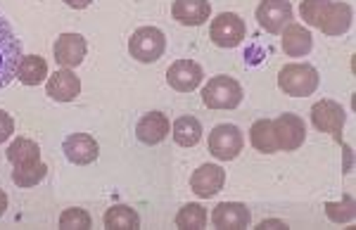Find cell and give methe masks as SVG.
Returning <instances> with one entry per match:
<instances>
[{
	"mask_svg": "<svg viewBox=\"0 0 356 230\" xmlns=\"http://www.w3.org/2000/svg\"><path fill=\"white\" fill-rule=\"evenodd\" d=\"M171 133V122L162 112H147L136 124V138L145 145H157Z\"/></svg>",
	"mask_w": 356,
	"mask_h": 230,
	"instance_id": "14",
	"label": "cell"
},
{
	"mask_svg": "<svg viewBox=\"0 0 356 230\" xmlns=\"http://www.w3.org/2000/svg\"><path fill=\"white\" fill-rule=\"evenodd\" d=\"M171 15H174V19L178 24L200 26L209 19L211 5H209V0H174Z\"/></svg>",
	"mask_w": 356,
	"mask_h": 230,
	"instance_id": "18",
	"label": "cell"
},
{
	"mask_svg": "<svg viewBox=\"0 0 356 230\" xmlns=\"http://www.w3.org/2000/svg\"><path fill=\"white\" fill-rule=\"evenodd\" d=\"M352 19H354L352 5L342 3V0H337V3L330 0L323 17H321V22H318V28L325 33V36H342V33L349 31Z\"/></svg>",
	"mask_w": 356,
	"mask_h": 230,
	"instance_id": "12",
	"label": "cell"
},
{
	"mask_svg": "<svg viewBox=\"0 0 356 230\" xmlns=\"http://www.w3.org/2000/svg\"><path fill=\"white\" fill-rule=\"evenodd\" d=\"M268 226H278V228H288V226H285V223H283V221H264V223H261V226H259V228H268Z\"/></svg>",
	"mask_w": 356,
	"mask_h": 230,
	"instance_id": "33",
	"label": "cell"
},
{
	"mask_svg": "<svg viewBox=\"0 0 356 230\" xmlns=\"http://www.w3.org/2000/svg\"><path fill=\"white\" fill-rule=\"evenodd\" d=\"M86 57V38L81 33H62L55 43V60L65 69L79 67Z\"/></svg>",
	"mask_w": 356,
	"mask_h": 230,
	"instance_id": "15",
	"label": "cell"
},
{
	"mask_svg": "<svg viewBox=\"0 0 356 230\" xmlns=\"http://www.w3.org/2000/svg\"><path fill=\"white\" fill-rule=\"evenodd\" d=\"M5 209H8V195H5L3 190H0V216L5 214Z\"/></svg>",
	"mask_w": 356,
	"mask_h": 230,
	"instance_id": "32",
	"label": "cell"
},
{
	"mask_svg": "<svg viewBox=\"0 0 356 230\" xmlns=\"http://www.w3.org/2000/svg\"><path fill=\"white\" fill-rule=\"evenodd\" d=\"M45 90H48V95L57 102H72L81 93V81H79V76L72 69H57L53 76L48 79Z\"/></svg>",
	"mask_w": 356,
	"mask_h": 230,
	"instance_id": "16",
	"label": "cell"
},
{
	"mask_svg": "<svg viewBox=\"0 0 356 230\" xmlns=\"http://www.w3.org/2000/svg\"><path fill=\"white\" fill-rule=\"evenodd\" d=\"M65 3L69 5V8H74V10H83V8H88L93 0H65Z\"/></svg>",
	"mask_w": 356,
	"mask_h": 230,
	"instance_id": "31",
	"label": "cell"
},
{
	"mask_svg": "<svg viewBox=\"0 0 356 230\" xmlns=\"http://www.w3.org/2000/svg\"><path fill=\"white\" fill-rule=\"evenodd\" d=\"M202 79H204L202 67L193 60H178L166 72V81L178 93H191V90H195L202 83Z\"/></svg>",
	"mask_w": 356,
	"mask_h": 230,
	"instance_id": "10",
	"label": "cell"
},
{
	"mask_svg": "<svg viewBox=\"0 0 356 230\" xmlns=\"http://www.w3.org/2000/svg\"><path fill=\"white\" fill-rule=\"evenodd\" d=\"M325 214H328L330 221H335V223L354 221V199L347 195L342 202H328L325 204Z\"/></svg>",
	"mask_w": 356,
	"mask_h": 230,
	"instance_id": "27",
	"label": "cell"
},
{
	"mask_svg": "<svg viewBox=\"0 0 356 230\" xmlns=\"http://www.w3.org/2000/svg\"><path fill=\"white\" fill-rule=\"evenodd\" d=\"M250 140H252V145H254V149H259L264 154L278 152V142H275V133H273V122H268V119H259V122L252 124Z\"/></svg>",
	"mask_w": 356,
	"mask_h": 230,
	"instance_id": "23",
	"label": "cell"
},
{
	"mask_svg": "<svg viewBox=\"0 0 356 230\" xmlns=\"http://www.w3.org/2000/svg\"><path fill=\"white\" fill-rule=\"evenodd\" d=\"M321 79H318V72L316 67L312 65H285L280 69L278 74V85L285 95H292V97H307V95H314L316 88H318Z\"/></svg>",
	"mask_w": 356,
	"mask_h": 230,
	"instance_id": "1",
	"label": "cell"
},
{
	"mask_svg": "<svg viewBox=\"0 0 356 230\" xmlns=\"http://www.w3.org/2000/svg\"><path fill=\"white\" fill-rule=\"evenodd\" d=\"M273 133H275V142H278V149L292 152V149L304 145L307 126H304L302 117H297V114H280L273 122Z\"/></svg>",
	"mask_w": 356,
	"mask_h": 230,
	"instance_id": "8",
	"label": "cell"
},
{
	"mask_svg": "<svg viewBox=\"0 0 356 230\" xmlns=\"http://www.w3.org/2000/svg\"><path fill=\"white\" fill-rule=\"evenodd\" d=\"M202 102L209 109H235L243 102V88L231 76H214L202 88Z\"/></svg>",
	"mask_w": 356,
	"mask_h": 230,
	"instance_id": "3",
	"label": "cell"
},
{
	"mask_svg": "<svg viewBox=\"0 0 356 230\" xmlns=\"http://www.w3.org/2000/svg\"><path fill=\"white\" fill-rule=\"evenodd\" d=\"M171 133L181 147H195L202 140V124L195 117H178L171 126Z\"/></svg>",
	"mask_w": 356,
	"mask_h": 230,
	"instance_id": "21",
	"label": "cell"
},
{
	"mask_svg": "<svg viewBox=\"0 0 356 230\" xmlns=\"http://www.w3.org/2000/svg\"><path fill=\"white\" fill-rule=\"evenodd\" d=\"M314 48V36L309 28H304L302 24H285L283 28V50L288 57H304L309 55Z\"/></svg>",
	"mask_w": 356,
	"mask_h": 230,
	"instance_id": "19",
	"label": "cell"
},
{
	"mask_svg": "<svg viewBox=\"0 0 356 230\" xmlns=\"http://www.w3.org/2000/svg\"><path fill=\"white\" fill-rule=\"evenodd\" d=\"M48 76V62L41 55H24L17 69V79L24 85H38Z\"/></svg>",
	"mask_w": 356,
	"mask_h": 230,
	"instance_id": "22",
	"label": "cell"
},
{
	"mask_svg": "<svg viewBox=\"0 0 356 230\" xmlns=\"http://www.w3.org/2000/svg\"><path fill=\"white\" fill-rule=\"evenodd\" d=\"M105 226L107 228H117V230H131L140 226V216H138L136 209L126 204H114L112 209L105 211Z\"/></svg>",
	"mask_w": 356,
	"mask_h": 230,
	"instance_id": "24",
	"label": "cell"
},
{
	"mask_svg": "<svg viewBox=\"0 0 356 230\" xmlns=\"http://www.w3.org/2000/svg\"><path fill=\"white\" fill-rule=\"evenodd\" d=\"M223 183H226V171H223L219 164H202L191 176L193 192L202 199L214 197V195L223 188Z\"/></svg>",
	"mask_w": 356,
	"mask_h": 230,
	"instance_id": "13",
	"label": "cell"
},
{
	"mask_svg": "<svg viewBox=\"0 0 356 230\" xmlns=\"http://www.w3.org/2000/svg\"><path fill=\"white\" fill-rule=\"evenodd\" d=\"M129 50L138 62H145V65L147 62H157L166 50L164 31L157 26H140L138 31H134V36H131Z\"/></svg>",
	"mask_w": 356,
	"mask_h": 230,
	"instance_id": "4",
	"label": "cell"
},
{
	"mask_svg": "<svg viewBox=\"0 0 356 230\" xmlns=\"http://www.w3.org/2000/svg\"><path fill=\"white\" fill-rule=\"evenodd\" d=\"M22 41L15 36L13 26L0 15V88L10 85L17 79V69L22 62Z\"/></svg>",
	"mask_w": 356,
	"mask_h": 230,
	"instance_id": "2",
	"label": "cell"
},
{
	"mask_svg": "<svg viewBox=\"0 0 356 230\" xmlns=\"http://www.w3.org/2000/svg\"><path fill=\"white\" fill-rule=\"evenodd\" d=\"M245 138L243 131L235 124H219L211 129L209 133V152L214 154L221 162H231V159L238 157L243 152Z\"/></svg>",
	"mask_w": 356,
	"mask_h": 230,
	"instance_id": "5",
	"label": "cell"
},
{
	"mask_svg": "<svg viewBox=\"0 0 356 230\" xmlns=\"http://www.w3.org/2000/svg\"><path fill=\"white\" fill-rule=\"evenodd\" d=\"M330 0H302L300 5V13H302V19L307 22L309 26H318L321 17H323L325 8H328Z\"/></svg>",
	"mask_w": 356,
	"mask_h": 230,
	"instance_id": "28",
	"label": "cell"
},
{
	"mask_svg": "<svg viewBox=\"0 0 356 230\" xmlns=\"http://www.w3.org/2000/svg\"><path fill=\"white\" fill-rule=\"evenodd\" d=\"M48 176V166L43 162L38 164H31V166H15L13 171V183L19 188H33Z\"/></svg>",
	"mask_w": 356,
	"mask_h": 230,
	"instance_id": "25",
	"label": "cell"
},
{
	"mask_svg": "<svg viewBox=\"0 0 356 230\" xmlns=\"http://www.w3.org/2000/svg\"><path fill=\"white\" fill-rule=\"evenodd\" d=\"M312 122L318 131L330 133L337 142H344V124H347V112L340 102L335 100H321L312 107Z\"/></svg>",
	"mask_w": 356,
	"mask_h": 230,
	"instance_id": "6",
	"label": "cell"
},
{
	"mask_svg": "<svg viewBox=\"0 0 356 230\" xmlns=\"http://www.w3.org/2000/svg\"><path fill=\"white\" fill-rule=\"evenodd\" d=\"M60 228H90V216H88V211L86 209H65L62 211V216H60Z\"/></svg>",
	"mask_w": 356,
	"mask_h": 230,
	"instance_id": "29",
	"label": "cell"
},
{
	"mask_svg": "<svg viewBox=\"0 0 356 230\" xmlns=\"http://www.w3.org/2000/svg\"><path fill=\"white\" fill-rule=\"evenodd\" d=\"M13 133H15L13 117H10L8 112H3V109H0V142H5Z\"/></svg>",
	"mask_w": 356,
	"mask_h": 230,
	"instance_id": "30",
	"label": "cell"
},
{
	"mask_svg": "<svg viewBox=\"0 0 356 230\" xmlns=\"http://www.w3.org/2000/svg\"><path fill=\"white\" fill-rule=\"evenodd\" d=\"M8 159L15 166H31L41 162V147L38 142L29 140V138H17L13 145L8 147Z\"/></svg>",
	"mask_w": 356,
	"mask_h": 230,
	"instance_id": "20",
	"label": "cell"
},
{
	"mask_svg": "<svg viewBox=\"0 0 356 230\" xmlns=\"http://www.w3.org/2000/svg\"><path fill=\"white\" fill-rule=\"evenodd\" d=\"M257 22L268 33H280L285 24L292 22V5L290 0H261L257 5Z\"/></svg>",
	"mask_w": 356,
	"mask_h": 230,
	"instance_id": "9",
	"label": "cell"
},
{
	"mask_svg": "<svg viewBox=\"0 0 356 230\" xmlns=\"http://www.w3.org/2000/svg\"><path fill=\"white\" fill-rule=\"evenodd\" d=\"M176 226L178 228H188V230H200L207 226V209L202 204H186L176 216Z\"/></svg>",
	"mask_w": 356,
	"mask_h": 230,
	"instance_id": "26",
	"label": "cell"
},
{
	"mask_svg": "<svg viewBox=\"0 0 356 230\" xmlns=\"http://www.w3.org/2000/svg\"><path fill=\"white\" fill-rule=\"evenodd\" d=\"M62 152L72 164L86 166V164H93L100 154V145L95 142L93 135L88 133H72L65 138L62 142Z\"/></svg>",
	"mask_w": 356,
	"mask_h": 230,
	"instance_id": "11",
	"label": "cell"
},
{
	"mask_svg": "<svg viewBox=\"0 0 356 230\" xmlns=\"http://www.w3.org/2000/svg\"><path fill=\"white\" fill-rule=\"evenodd\" d=\"M252 221L250 211H247L245 204L240 202H221L214 206L211 211V223L216 228H231V230H240V228H247Z\"/></svg>",
	"mask_w": 356,
	"mask_h": 230,
	"instance_id": "17",
	"label": "cell"
},
{
	"mask_svg": "<svg viewBox=\"0 0 356 230\" xmlns=\"http://www.w3.org/2000/svg\"><path fill=\"white\" fill-rule=\"evenodd\" d=\"M209 33L219 48H238L247 36V26L235 13H221L216 19H211Z\"/></svg>",
	"mask_w": 356,
	"mask_h": 230,
	"instance_id": "7",
	"label": "cell"
}]
</instances>
